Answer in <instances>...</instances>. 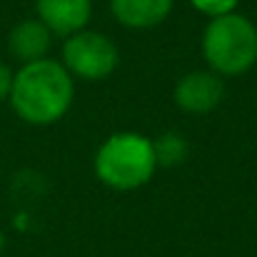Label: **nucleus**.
Returning a JSON list of instances; mask_svg holds the SVG:
<instances>
[{
    "mask_svg": "<svg viewBox=\"0 0 257 257\" xmlns=\"http://www.w3.org/2000/svg\"><path fill=\"white\" fill-rule=\"evenodd\" d=\"M73 95V75L65 70V65L43 58L35 63H25L13 75L8 100L23 122L53 125L70 110Z\"/></svg>",
    "mask_w": 257,
    "mask_h": 257,
    "instance_id": "nucleus-1",
    "label": "nucleus"
},
{
    "mask_svg": "<svg viewBox=\"0 0 257 257\" xmlns=\"http://www.w3.org/2000/svg\"><path fill=\"white\" fill-rule=\"evenodd\" d=\"M155 155L153 140L138 133H117L110 135L97 155H95V172L97 177L112 190H138L143 187L155 172Z\"/></svg>",
    "mask_w": 257,
    "mask_h": 257,
    "instance_id": "nucleus-2",
    "label": "nucleus"
},
{
    "mask_svg": "<svg viewBox=\"0 0 257 257\" xmlns=\"http://www.w3.org/2000/svg\"><path fill=\"white\" fill-rule=\"evenodd\" d=\"M202 55L217 75H242L257 63V28L245 15L230 13L210 20Z\"/></svg>",
    "mask_w": 257,
    "mask_h": 257,
    "instance_id": "nucleus-3",
    "label": "nucleus"
},
{
    "mask_svg": "<svg viewBox=\"0 0 257 257\" xmlns=\"http://www.w3.org/2000/svg\"><path fill=\"white\" fill-rule=\"evenodd\" d=\"M117 48L115 43L92 30H80L70 35L63 45V65L70 75L83 80H105L117 68Z\"/></svg>",
    "mask_w": 257,
    "mask_h": 257,
    "instance_id": "nucleus-4",
    "label": "nucleus"
},
{
    "mask_svg": "<svg viewBox=\"0 0 257 257\" xmlns=\"http://www.w3.org/2000/svg\"><path fill=\"white\" fill-rule=\"evenodd\" d=\"M225 97V85L215 73L195 70L180 78L175 85V102L180 110L192 112V115H205L212 112Z\"/></svg>",
    "mask_w": 257,
    "mask_h": 257,
    "instance_id": "nucleus-5",
    "label": "nucleus"
},
{
    "mask_svg": "<svg viewBox=\"0 0 257 257\" xmlns=\"http://www.w3.org/2000/svg\"><path fill=\"white\" fill-rule=\"evenodd\" d=\"M38 20L55 35L70 38L85 30L92 3L90 0H35Z\"/></svg>",
    "mask_w": 257,
    "mask_h": 257,
    "instance_id": "nucleus-6",
    "label": "nucleus"
},
{
    "mask_svg": "<svg viewBox=\"0 0 257 257\" xmlns=\"http://www.w3.org/2000/svg\"><path fill=\"white\" fill-rule=\"evenodd\" d=\"M50 38H53V33L40 20H23L10 30L8 50L23 65L35 63V60H43L45 53L50 50Z\"/></svg>",
    "mask_w": 257,
    "mask_h": 257,
    "instance_id": "nucleus-7",
    "label": "nucleus"
},
{
    "mask_svg": "<svg viewBox=\"0 0 257 257\" xmlns=\"http://www.w3.org/2000/svg\"><path fill=\"white\" fill-rule=\"evenodd\" d=\"M110 8L120 25L148 30L170 15L172 0H110Z\"/></svg>",
    "mask_w": 257,
    "mask_h": 257,
    "instance_id": "nucleus-8",
    "label": "nucleus"
},
{
    "mask_svg": "<svg viewBox=\"0 0 257 257\" xmlns=\"http://www.w3.org/2000/svg\"><path fill=\"white\" fill-rule=\"evenodd\" d=\"M153 155H155V165L163 168L180 165L187 158V140L177 133H163L160 138L153 140Z\"/></svg>",
    "mask_w": 257,
    "mask_h": 257,
    "instance_id": "nucleus-9",
    "label": "nucleus"
},
{
    "mask_svg": "<svg viewBox=\"0 0 257 257\" xmlns=\"http://www.w3.org/2000/svg\"><path fill=\"white\" fill-rule=\"evenodd\" d=\"M202 15H207V18H222V15H230V13H235V8H237V0H190Z\"/></svg>",
    "mask_w": 257,
    "mask_h": 257,
    "instance_id": "nucleus-10",
    "label": "nucleus"
},
{
    "mask_svg": "<svg viewBox=\"0 0 257 257\" xmlns=\"http://www.w3.org/2000/svg\"><path fill=\"white\" fill-rule=\"evenodd\" d=\"M10 87H13V70L0 60V102L10 97Z\"/></svg>",
    "mask_w": 257,
    "mask_h": 257,
    "instance_id": "nucleus-11",
    "label": "nucleus"
},
{
    "mask_svg": "<svg viewBox=\"0 0 257 257\" xmlns=\"http://www.w3.org/2000/svg\"><path fill=\"white\" fill-rule=\"evenodd\" d=\"M3 250H5V235L0 232V255H3Z\"/></svg>",
    "mask_w": 257,
    "mask_h": 257,
    "instance_id": "nucleus-12",
    "label": "nucleus"
}]
</instances>
